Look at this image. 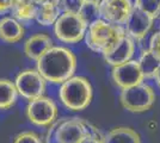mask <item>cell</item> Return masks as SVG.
I'll use <instances>...</instances> for the list:
<instances>
[{
  "label": "cell",
  "mask_w": 160,
  "mask_h": 143,
  "mask_svg": "<svg viewBox=\"0 0 160 143\" xmlns=\"http://www.w3.org/2000/svg\"><path fill=\"white\" fill-rule=\"evenodd\" d=\"M36 69L46 81L62 83L75 73L77 57L68 48L53 45L36 61Z\"/></svg>",
  "instance_id": "6da1fadb"
},
{
  "label": "cell",
  "mask_w": 160,
  "mask_h": 143,
  "mask_svg": "<svg viewBox=\"0 0 160 143\" xmlns=\"http://www.w3.org/2000/svg\"><path fill=\"white\" fill-rule=\"evenodd\" d=\"M124 36L126 31L122 25L99 18L87 26L84 38L91 50L105 55L110 53Z\"/></svg>",
  "instance_id": "7a4b0ae2"
},
{
  "label": "cell",
  "mask_w": 160,
  "mask_h": 143,
  "mask_svg": "<svg viewBox=\"0 0 160 143\" xmlns=\"http://www.w3.org/2000/svg\"><path fill=\"white\" fill-rule=\"evenodd\" d=\"M59 98L63 106L71 111H82L92 102L93 89L88 79L84 76H71L61 83Z\"/></svg>",
  "instance_id": "3957f363"
},
{
  "label": "cell",
  "mask_w": 160,
  "mask_h": 143,
  "mask_svg": "<svg viewBox=\"0 0 160 143\" xmlns=\"http://www.w3.org/2000/svg\"><path fill=\"white\" fill-rule=\"evenodd\" d=\"M87 24L79 13L62 12L54 23V35L62 43L75 44L84 40Z\"/></svg>",
  "instance_id": "277c9868"
},
{
  "label": "cell",
  "mask_w": 160,
  "mask_h": 143,
  "mask_svg": "<svg viewBox=\"0 0 160 143\" xmlns=\"http://www.w3.org/2000/svg\"><path fill=\"white\" fill-rule=\"evenodd\" d=\"M122 106L135 113L148 111L155 102V93L151 86L141 82L132 87L122 89L120 95Z\"/></svg>",
  "instance_id": "5b68a950"
},
{
  "label": "cell",
  "mask_w": 160,
  "mask_h": 143,
  "mask_svg": "<svg viewBox=\"0 0 160 143\" xmlns=\"http://www.w3.org/2000/svg\"><path fill=\"white\" fill-rule=\"evenodd\" d=\"M25 115L29 122L36 126L48 128L56 121L59 111L52 98L41 95L36 99L29 100L25 107Z\"/></svg>",
  "instance_id": "8992f818"
},
{
  "label": "cell",
  "mask_w": 160,
  "mask_h": 143,
  "mask_svg": "<svg viewBox=\"0 0 160 143\" xmlns=\"http://www.w3.org/2000/svg\"><path fill=\"white\" fill-rule=\"evenodd\" d=\"M14 86L18 94L28 100L36 99L46 92V80L37 69L22 70L14 79Z\"/></svg>",
  "instance_id": "52a82bcc"
},
{
  "label": "cell",
  "mask_w": 160,
  "mask_h": 143,
  "mask_svg": "<svg viewBox=\"0 0 160 143\" xmlns=\"http://www.w3.org/2000/svg\"><path fill=\"white\" fill-rule=\"evenodd\" d=\"M93 129H90V124L80 118H72L61 123L55 131L56 143H81Z\"/></svg>",
  "instance_id": "ba28073f"
},
{
  "label": "cell",
  "mask_w": 160,
  "mask_h": 143,
  "mask_svg": "<svg viewBox=\"0 0 160 143\" xmlns=\"http://www.w3.org/2000/svg\"><path fill=\"white\" fill-rule=\"evenodd\" d=\"M133 7L132 0H100V18L112 24L122 25L128 19Z\"/></svg>",
  "instance_id": "9c48e42d"
},
{
  "label": "cell",
  "mask_w": 160,
  "mask_h": 143,
  "mask_svg": "<svg viewBox=\"0 0 160 143\" xmlns=\"http://www.w3.org/2000/svg\"><path fill=\"white\" fill-rule=\"evenodd\" d=\"M111 76L115 83L122 89L139 85L145 79L139 61L135 60H129L122 64L115 66L112 68Z\"/></svg>",
  "instance_id": "30bf717a"
},
{
  "label": "cell",
  "mask_w": 160,
  "mask_h": 143,
  "mask_svg": "<svg viewBox=\"0 0 160 143\" xmlns=\"http://www.w3.org/2000/svg\"><path fill=\"white\" fill-rule=\"evenodd\" d=\"M154 19L149 16L143 13L139 8L134 6L132 12L129 14L128 19L126 21V35L133 38L134 41H141L146 37L149 30L153 26Z\"/></svg>",
  "instance_id": "8fae6325"
},
{
  "label": "cell",
  "mask_w": 160,
  "mask_h": 143,
  "mask_svg": "<svg viewBox=\"0 0 160 143\" xmlns=\"http://www.w3.org/2000/svg\"><path fill=\"white\" fill-rule=\"evenodd\" d=\"M134 53H135L134 40L126 35L110 53L103 55V56L108 64L115 67V66H118V64H122L124 62L132 60Z\"/></svg>",
  "instance_id": "7c38bea8"
},
{
  "label": "cell",
  "mask_w": 160,
  "mask_h": 143,
  "mask_svg": "<svg viewBox=\"0 0 160 143\" xmlns=\"http://www.w3.org/2000/svg\"><path fill=\"white\" fill-rule=\"evenodd\" d=\"M54 45L52 37L47 34H35L24 43V54L28 59L37 61L42 55Z\"/></svg>",
  "instance_id": "4fadbf2b"
},
{
  "label": "cell",
  "mask_w": 160,
  "mask_h": 143,
  "mask_svg": "<svg viewBox=\"0 0 160 143\" xmlns=\"http://www.w3.org/2000/svg\"><path fill=\"white\" fill-rule=\"evenodd\" d=\"M62 13L60 8V0H43L36 5L35 21L42 26H50Z\"/></svg>",
  "instance_id": "5bb4252c"
},
{
  "label": "cell",
  "mask_w": 160,
  "mask_h": 143,
  "mask_svg": "<svg viewBox=\"0 0 160 143\" xmlns=\"http://www.w3.org/2000/svg\"><path fill=\"white\" fill-rule=\"evenodd\" d=\"M25 29L22 21L16 19L12 16L2 17L0 19V40L8 44H13L22 41L24 37Z\"/></svg>",
  "instance_id": "9a60e30c"
},
{
  "label": "cell",
  "mask_w": 160,
  "mask_h": 143,
  "mask_svg": "<svg viewBox=\"0 0 160 143\" xmlns=\"http://www.w3.org/2000/svg\"><path fill=\"white\" fill-rule=\"evenodd\" d=\"M103 143H141V140L135 130L118 126L108 132L103 138Z\"/></svg>",
  "instance_id": "2e32d148"
},
{
  "label": "cell",
  "mask_w": 160,
  "mask_h": 143,
  "mask_svg": "<svg viewBox=\"0 0 160 143\" xmlns=\"http://www.w3.org/2000/svg\"><path fill=\"white\" fill-rule=\"evenodd\" d=\"M12 17L19 21H30L35 18L36 2L33 0H13L11 6Z\"/></svg>",
  "instance_id": "e0dca14e"
},
{
  "label": "cell",
  "mask_w": 160,
  "mask_h": 143,
  "mask_svg": "<svg viewBox=\"0 0 160 143\" xmlns=\"http://www.w3.org/2000/svg\"><path fill=\"white\" fill-rule=\"evenodd\" d=\"M17 97L18 92L14 82L8 79H0V110L6 111L13 107Z\"/></svg>",
  "instance_id": "ac0fdd59"
},
{
  "label": "cell",
  "mask_w": 160,
  "mask_h": 143,
  "mask_svg": "<svg viewBox=\"0 0 160 143\" xmlns=\"http://www.w3.org/2000/svg\"><path fill=\"white\" fill-rule=\"evenodd\" d=\"M139 64H140V68L142 70V74L143 78H154L158 69L160 68V60L157 59L148 49L143 50L142 54L140 56V60H139Z\"/></svg>",
  "instance_id": "d6986e66"
},
{
  "label": "cell",
  "mask_w": 160,
  "mask_h": 143,
  "mask_svg": "<svg viewBox=\"0 0 160 143\" xmlns=\"http://www.w3.org/2000/svg\"><path fill=\"white\" fill-rule=\"evenodd\" d=\"M79 14L88 26L91 23H93L94 21L100 18L99 2L98 1H85L84 6L80 10Z\"/></svg>",
  "instance_id": "ffe728a7"
},
{
  "label": "cell",
  "mask_w": 160,
  "mask_h": 143,
  "mask_svg": "<svg viewBox=\"0 0 160 143\" xmlns=\"http://www.w3.org/2000/svg\"><path fill=\"white\" fill-rule=\"evenodd\" d=\"M134 6L154 21L160 16V0H135Z\"/></svg>",
  "instance_id": "44dd1931"
},
{
  "label": "cell",
  "mask_w": 160,
  "mask_h": 143,
  "mask_svg": "<svg viewBox=\"0 0 160 143\" xmlns=\"http://www.w3.org/2000/svg\"><path fill=\"white\" fill-rule=\"evenodd\" d=\"M86 0H60V8L62 12L79 13Z\"/></svg>",
  "instance_id": "7402d4cb"
},
{
  "label": "cell",
  "mask_w": 160,
  "mask_h": 143,
  "mask_svg": "<svg viewBox=\"0 0 160 143\" xmlns=\"http://www.w3.org/2000/svg\"><path fill=\"white\" fill-rule=\"evenodd\" d=\"M13 143H42V140L33 131H23L16 136Z\"/></svg>",
  "instance_id": "603a6c76"
},
{
  "label": "cell",
  "mask_w": 160,
  "mask_h": 143,
  "mask_svg": "<svg viewBox=\"0 0 160 143\" xmlns=\"http://www.w3.org/2000/svg\"><path fill=\"white\" fill-rule=\"evenodd\" d=\"M152 54L160 60V31L152 35L151 40H149V49H148Z\"/></svg>",
  "instance_id": "cb8c5ba5"
},
{
  "label": "cell",
  "mask_w": 160,
  "mask_h": 143,
  "mask_svg": "<svg viewBox=\"0 0 160 143\" xmlns=\"http://www.w3.org/2000/svg\"><path fill=\"white\" fill-rule=\"evenodd\" d=\"M81 143H103V138H100L97 130H94Z\"/></svg>",
  "instance_id": "d4e9b609"
},
{
  "label": "cell",
  "mask_w": 160,
  "mask_h": 143,
  "mask_svg": "<svg viewBox=\"0 0 160 143\" xmlns=\"http://www.w3.org/2000/svg\"><path fill=\"white\" fill-rule=\"evenodd\" d=\"M12 1L13 0H0V16L7 13L11 10Z\"/></svg>",
  "instance_id": "484cf974"
},
{
  "label": "cell",
  "mask_w": 160,
  "mask_h": 143,
  "mask_svg": "<svg viewBox=\"0 0 160 143\" xmlns=\"http://www.w3.org/2000/svg\"><path fill=\"white\" fill-rule=\"evenodd\" d=\"M154 78L157 79V82H158V85H159V87H160V68L158 69V72H157V74H155Z\"/></svg>",
  "instance_id": "4316f807"
},
{
  "label": "cell",
  "mask_w": 160,
  "mask_h": 143,
  "mask_svg": "<svg viewBox=\"0 0 160 143\" xmlns=\"http://www.w3.org/2000/svg\"><path fill=\"white\" fill-rule=\"evenodd\" d=\"M33 1H35V2H36V5H37V4H40L41 1H43V0H33Z\"/></svg>",
  "instance_id": "83f0119b"
},
{
  "label": "cell",
  "mask_w": 160,
  "mask_h": 143,
  "mask_svg": "<svg viewBox=\"0 0 160 143\" xmlns=\"http://www.w3.org/2000/svg\"><path fill=\"white\" fill-rule=\"evenodd\" d=\"M86 1H98V2H99L100 0H86Z\"/></svg>",
  "instance_id": "f1b7e54d"
}]
</instances>
